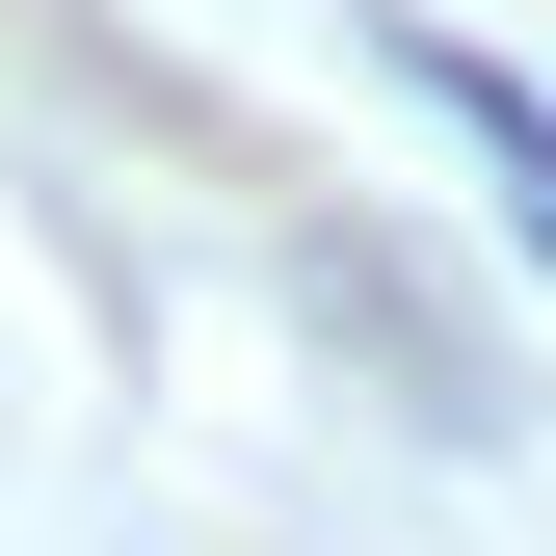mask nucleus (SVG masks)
<instances>
[{
    "mask_svg": "<svg viewBox=\"0 0 556 556\" xmlns=\"http://www.w3.org/2000/svg\"><path fill=\"white\" fill-rule=\"evenodd\" d=\"M371 53H397V80H425L451 132H477V160H504V213H556V106H530V80H504L477 27H371Z\"/></svg>",
    "mask_w": 556,
    "mask_h": 556,
    "instance_id": "f257e3e1",
    "label": "nucleus"
}]
</instances>
